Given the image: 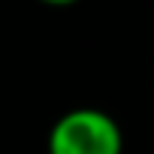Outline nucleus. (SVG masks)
Listing matches in <instances>:
<instances>
[{
  "label": "nucleus",
  "instance_id": "2",
  "mask_svg": "<svg viewBox=\"0 0 154 154\" xmlns=\"http://www.w3.org/2000/svg\"><path fill=\"white\" fill-rule=\"evenodd\" d=\"M37 3H43V6H51V9H69V6L80 3V0H37Z\"/></svg>",
  "mask_w": 154,
  "mask_h": 154
},
{
  "label": "nucleus",
  "instance_id": "1",
  "mask_svg": "<svg viewBox=\"0 0 154 154\" xmlns=\"http://www.w3.org/2000/svg\"><path fill=\"white\" fill-rule=\"evenodd\" d=\"M123 146L120 123L91 106L60 114L46 137V154H123Z\"/></svg>",
  "mask_w": 154,
  "mask_h": 154
}]
</instances>
